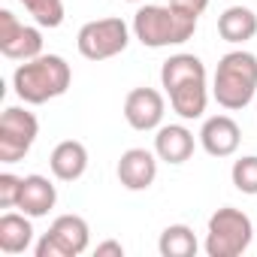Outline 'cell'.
<instances>
[{
  "mask_svg": "<svg viewBox=\"0 0 257 257\" xmlns=\"http://www.w3.org/2000/svg\"><path fill=\"white\" fill-rule=\"evenodd\" d=\"M200 16L176 4H146L134 16V37L149 49L185 46L197 34Z\"/></svg>",
  "mask_w": 257,
  "mask_h": 257,
  "instance_id": "6da1fadb",
  "label": "cell"
},
{
  "mask_svg": "<svg viewBox=\"0 0 257 257\" xmlns=\"http://www.w3.org/2000/svg\"><path fill=\"white\" fill-rule=\"evenodd\" d=\"M73 70L61 55H37L31 61H22L13 73V91L28 106H43L55 97H64L70 91Z\"/></svg>",
  "mask_w": 257,
  "mask_h": 257,
  "instance_id": "7a4b0ae2",
  "label": "cell"
},
{
  "mask_svg": "<svg viewBox=\"0 0 257 257\" xmlns=\"http://www.w3.org/2000/svg\"><path fill=\"white\" fill-rule=\"evenodd\" d=\"M257 94V58L245 49L227 52L218 61L215 79H212V97L221 109L239 112L245 109Z\"/></svg>",
  "mask_w": 257,
  "mask_h": 257,
  "instance_id": "3957f363",
  "label": "cell"
},
{
  "mask_svg": "<svg viewBox=\"0 0 257 257\" xmlns=\"http://www.w3.org/2000/svg\"><path fill=\"white\" fill-rule=\"evenodd\" d=\"M254 239V224L242 209L233 206H221L206 227V254L209 257H239L242 251H248Z\"/></svg>",
  "mask_w": 257,
  "mask_h": 257,
  "instance_id": "277c9868",
  "label": "cell"
},
{
  "mask_svg": "<svg viewBox=\"0 0 257 257\" xmlns=\"http://www.w3.org/2000/svg\"><path fill=\"white\" fill-rule=\"evenodd\" d=\"M131 31L134 28H127L124 19H115V16L97 19V22H88L79 28L76 49L88 61H109L131 46Z\"/></svg>",
  "mask_w": 257,
  "mask_h": 257,
  "instance_id": "5b68a950",
  "label": "cell"
},
{
  "mask_svg": "<svg viewBox=\"0 0 257 257\" xmlns=\"http://www.w3.org/2000/svg\"><path fill=\"white\" fill-rule=\"evenodd\" d=\"M91 245V227L82 215H58L37 242V257H79Z\"/></svg>",
  "mask_w": 257,
  "mask_h": 257,
  "instance_id": "8992f818",
  "label": "cell"
},
{
  "mask_svg": "<svg viewBox=\"0 0 257 257\" xmlns=\"http://www.w3.org/2000/svg\"><path fill=\"white\" fill-rule=\"evenodd\" d=\"M40 137V121L25 106H7L0 115V164H19Z\"/></svg>",
  "mask_w": 257,
  "mask_h": 257,
  "instance_id": "52a82bcc",
  "label": "cell"
},
{
  "mask_svg": "<svg viewBox=\"0 0 257 257\" xmlns=\"http://www.w3.org/2000/svg\"><path fill=\"white\" fill-rule=\"evenodd\" d=\"M0 52L10 61H31L43 55L40 25H22L10 10H0Z\"/></svg>",
  "mask_w": 257,
  "mask_h": 257,
  "instance_id": "ba28073f",
  "label": "cell"
},
{
  "mask_svg": "<svg viewBox=\"0 0 257 257\" xmlns=\"http://www.w3.org/2000/svg\"><path fill=\"white\" fill-rule=\"evenodd\" d=\"M167 115V100L158 88H134L124 97V121L140 134L158 131Z\"/></svg>",
  "mask_w": 257,
  "mask_h": 257,
  "instance_id": "9c48e42d",
  "label": "cell"
},
{
  "mask_svg": "<svg viewBox=\"0 0 257 257\" xmlns=\"http://www.w3.org/2000/svg\"><path fill=\"white\" fill-rule=\"evenodd\" d=\"M200 146L209 158H230L239 152L242 143V127L230 118V115H212L203 121L200 127Z\"/></svg>",
  "mask_w": 257,
  "mask_h": 257,
  "instance_id": "30bf717a",
  "label": "cell"
},
{
  "mask_svg": "<svg viewBox=\"0 0 257 257\" xmlns=\"http://www.w3.org/2000/svg\"><path fill=\"white\" fill-rule=\"evenodd\" d=\"M158 155L149 152V149H127L121 158H118V182L127 188V191H149L158 179Z\"/></svg>",
  "mask_w": 257,
  "mask_h": 257,
  "instance_id": "8fae6325",
  "label": "cell"
},
{
  "mask_svg": "<svg viewBox=\"0 0 257 257\" xmlns=\"http://www.w3.org/2000/svg\"><path fill=\"white\" fill-rule=\"evenodd\" d=\"M194 149H197V140H194V134L188 131L185 124H161V127H158L155 155H158L164 164L179 167V164L191 161Z\"/></svg>",
  "mask_w": 257,
  "mask_h": 257,
  "instance_id": "7c38bea8",
  "label": "cell"
},
{
  "mask_svg": "<svg viewBox=\"0 0 257 257\" xmlns=\"http://www.w3.org/2000/svg\"><path fill=\"white\" fill-rule=\"evenodd\" d=\"M49 170L58 182H79L88 170V149L79 140H64L49 155Z\"/></svg>",
  "mask_w": 257,
  "mask_h": 257,
  "instance_id": "4fadbf2b",
  "label": "cell"
},
{
  "mask_svg": "<svg viewBox=\"0 0 257 257\" xmlns=\"http://www.w3.org/2000/svg\"><path fill=\"white\" fill-rule=\"evenodd\" d=\"M167 97H170L173 112H176L182 121H197V118L206 115V106H209V85H206V79H191V82H182V85L170 88Z\"/></svg>",
  "mask_w": 257,
  "mask_h": 257,
  "instance_id": "5bb4252c",
  "label": "cell"
},
{
  "mask_svg": "<svg viewBox=\"0 0 257 257\" xmlns=\"http://www.w3.org/2000/svg\"><path fill=\"white\" fill-rule=\"evenodd\" d=\"M55 203H58V188H55L46 176H40V173L25 176V182H22V197H19V206H16V209H22V212L31 215V218H46V215L55 209Z\"/></svg>",
  "mask_w": 257,
  "mask_h": 257,
  "instance_id": "9a60e30c",
  "label": "cell"
},
{
  "mask_svg": "<svg viewBox=\"0 0 257 257\" xmlns=\"http://www.w3.org/2000/svg\"><path fill=\"white\" fill-rule=\"evenodd\" d=\"M218 34L230 46H242V43L254 40V34H257V16H254V10L239 7V4L227 7L218 16Z\"/></svg>",
  "mask_w": 257,
  "mask_h": 257,
  "instance_id": "2e32d148",
  "label": "cell"
},
{
  "mask_svg": "<svg viewBox=\"0 0 257 257\" xmlns=\"http://www.w3.org/2000/svg\"><path fill=\"white\" fill-rule=\"evenodd\" d=\"M34 218L31 215H19V212H7L0 215V251L4 254H22L34 245Z\"/></svg>",
  "mask_w": 257,
  "mask_h": 257,
  "instance_id": "e0dca14e",
  "label": "cell"
},
{
  "mask_svg": "<svg viewBox=\"0 0 257 257\" xmlns=\"http://www.w3.org/2000/svg\"><path fill=\"white\" fill-rule=\"evenodd\" d=\"M191 79H206V64L191 55V52H179V55H170L161 67V88L170 91L173 85H182V82H191Z\"/></svg>",
  "mask_w": 257,
  "mask_h": 257,
  "instance_id": "ac0fdd59",
  "label": "cell"
},
{
  "mask_svg": "<svg viewBox=\"0 0 257 257\" xmlns=\"http://www.w3.org/2000/svg\"><path fill=\"white\" fill-rule=\"evenodd\" d=\"M158 251L161 257H194L200 251V242L188 224H170L158 239Z\"/></svg>",
  "mask_w": 257,
  "mask_h": 257,
  "instance_id": "d6986e66",
  "label": "cell"
},
{
  "mask_svg": "<svg viewBox=\"0 0 257 257\" xmlns=\"http://www.w3.org/2000/svg\"><path fill=\"white\" fill-rule=\"evenodd\" d=\"M19 4L40 28H61L64 25V0H19Z\"/></svg>",
  "mask_w": 257,
  "mask_h": 257,
  "instance_id": "ffe728a7",
  "label": "cell"
},
{
  "mask_svg": "<svg viewBox=\"0 0 257 257\" xmlns=\"http://www.w3.org/2000/svg\"><path fill=\"white\" fill-rule=\"evenodd\" d=\"M230 179H233L236 191H242L248 197H257V155H245V158L233 161Z\"/></svg>",
  "mask_w": 257,
  "mask_h": 257,
  "instance_id": "44dd1931",
  "label": "cell"
},
{
  "mask_svg": "<svg viewBox=\"0 0 257 257\" xmlns=\"http://www.w3.org/2000/svg\"><path fill=\"white\" fill-rule=\"evenodd\" d=\"M22 176L13 173H0V209H16L22 197Z\"/></svg>",
  "mask_w": 257,
  "mask_h": 257,
  "instance_id": "7402d4cb",
  "label": "cell"
},
{
  "mask_svg": "<svg viewBox=\"0 0 257 257\" xmlns=\"http://www.w3.org/2000/svg\"><path fill=\"white\" fill-rule=\"evenodd\" d=\"M94 254H97V257H109V254H112V257H124V245L115 242V239H106V242H100V245L94 248Z\"/></svg>",
  "mask_w": 257,
  "mask_h": 257,
  "instance_id": "603a6c76",
  "label": "cell"
},
{
  "mask_svg": "<svg viewBox=\"0 0 257 257\" xmlns=\"http://www.w3.org/2000/svg\"><path fill=\"white\" fill-rule=\"evenodd\" d=\"M170 4H176V7H185V10H191V13L203 16V13H206V7H209V0H170Z\"/></svg>",
  "mask_w": 257,
  "mask_h": 257,
  "instance_id": "cb8c5ba5",
  "label": "cell"
},
{
  "mask_svg": "<svg viewBox=\"0 0 257 257\" xmlns=\"http://www.w3.org/2000/svg\"><path fill=\"white\" fill-rule=\"evenodd\" d=\"M127 4H143V0H127Z\"/></svg>",
  "mask_w": 257,
  "mask_h": 257,
  "instance_id": "d4e9b609",
  "label": "cell"
}]
</instances>
